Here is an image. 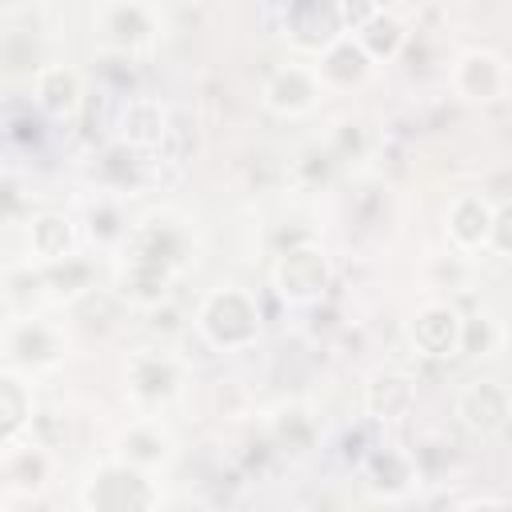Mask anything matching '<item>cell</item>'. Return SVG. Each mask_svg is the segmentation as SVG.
I'll return each mask as SVG.
<instances>
[{
  "label": "cell",
  "mask_w": 512,
  "mask_h": 512,
  "mask_svg": "<svg viewBox=\"0 0 512 512\" xmlns=\"http://www.w3.org/2000/svg\"><path fill=\"white\" fill-rule=\"evenodd\" d=\"M40 284H44V300L72 308L80 296H88L96 288V268H92V260H84V256L72 252L64 260L40 264Z\"/></svg>",
  "instance_id": "obj_23"
},
{
  "label": "cell",
  "mask_w": 512,
  "mask_h": 512,
  "mask_svg": "<svg viewBox=\"0 0 512 512\" xmlns=\"http://www.w3.org/2000/svg\"><path fill=\"white\" fill-rule=\"evenodd\" d=\"M316 72H320V80H324L328 92H332V88L344 92V88H356V84L368 80L372 56L356 44V36H344V40H336L328 52L316 56Z\"/></svg>",
  "instance_id": "obj_24"
},
{
  "label": "cell",
  "mask_w": 512,
  "mask_h": 512,
  "mask_svg": "<svg viewBox=\"0 0 512 512\" xmlns=\"http://www.w3.org/2000/svg\"><path fill=\"white\" fill-rule=\"evenodd\" d=\"M68 356V336L60 324L40 320L32 312H16L4 324V368H16L24 376L52 372Z\"/></svg>",
  "instance_id": "obj_4"
},
{
  "label": "cell",
  "mask_w": 512,
  "mask_h": 512,
  "mask_svg": "<svg viewBox=\"0 0 512 512\" xmlns=\"http://www.w3.org/2000/svg\"><path fill=\"white\" fill-rule=\"evenodd\" d=\"M504 344V328L492 312H472L464 316V336H460V356H472V360H488L496 356Z\"/></svg>",
  "instance_id": "obj_28"
},
{
  "label": "cell",
  "mask_w": 512,
  "mask_h": 512,
  "mask_svg": "<svg viewBox=\"0 0 512 512\" xmlns=\"http://www.w3.org/2000/svg\"><path fill=\"white\" fill-rule=\"evenodd\" d=\"M188 160H192V128H188V116L172 112L168 136H164V144L156 148V164H164V168L180 172V168H184Z\"/></svg>",
  "instance_id": "obj_30"
},
{
  "label": "cell",
  "mask_w": 512,
  "mask_h": 512,
  "mask_svg": "<svg viewBox=\"0 0 512 512\" xmlns=\"http://www.w3.org/2000/svg\"><path fill=\"white\" fill-rule=\"evenodd\" d=\"M324 96H328V88H324L320 72L308 68V64H296V60L272 68L268 80H264V88H260L264 112H272L280 120H300V116L316 112Z\"/></svg>",
  "instance_id": "obj_8"
},
{
  "label": "cell",
  "mask_w": 512,
  "mask_h": 512,
  "mask_svg": "<svg viewBox=\"0 0 512 512\" xmlns=\"http://www.w3.org/2000/svg\"><path fill=\"white\" fill-rule=\"evenodd\" d=\"M140 156H144V152H136V148H128V144L116 140V144L104 152V160H100V176H104V184L128 192V188L140 180V172H144V160H140Z\"/></svg>",
  "instance_id": "obj_29"
},
{
  "label": "cell",
  "mask_w": 512,
  "mask_h": 512,
  "mask_svg": "<svg viewBox=\"0 0 512 512\" xmlns=\"http://www.w3.org/2000/svg\"><path fill=\"white\" fill-rule=\"evenodd\" d=\"M84 80L72 64L64 60H48L36 76H32V104L40 108L44 120L52 124H72L84 112Z\"/></svg>",
  "instance_id": "obj_14"
},
{
  "label": "cell",
  "mask_w": 512,
  "mask_h": 512,
  "mask_svg": "<svg viewBox=\"0 0 512 512\" xmlns=\"http://www.w3.org/2000/svg\"><path fill=\"white\" fill-rule=\"evenodd\" d=\"M24 244H28V260L32 264H52L76 252L80 244V228L68 212L56 208H40L24 220Z\"/></svg>",
  "instance_id": "obj_17"
},
{
  "label": "cell",
  "mask_w": 512,
  "mask_h": 512,
  "mask_svg": "<svg viewBox=\"0 0 512 512\" xmlns=\"http://www.w3.org/2000/svg\"><path fill=\"white\" fill-rule=\"evenodd\" d=\"M352 36H356V44L372 56V64L396 60V56L404 52V44H408V28H404V20L392 16V12H384V8H380L364 28H356Z\"/></svg>",
  "instance_id": "obj_26"
},
{
  "label": "cell",
  "mask_w": 512,
  "mask_h": 512,
  "mask_svg": "<svg viewBox=\"0 0 512 512\" xmlns=\"http://www.w3.org/2000/svg\"><path fill=\"white\" fill-rule=\"evenodd\" d=\"M340 12H344V28H348V36H352L356 28H364V24L380 12V4H376V0H340Z\"/></svg>",
  "instance_id": "obj_32"
},
{
  "label": "cell",
  "mask_w": 512,
  "mask_h": 512,
  "mask_svg": "<svg viewBox=\"0 0 512 512\" xmlns=\"http://www.w3.org/2000/svg\"><path fill=\"white\" fill-rule=\"evenodd\" d=\"M280 28H284V40L296 52H308V56H320L336 40L348 36L340 0H288Z\"/></svg>",
  "instance_id": "obj_6"
},
{
  "label": "cell",
  "mask_w": 512,
  "mask_h": 512,
  "mask_svg": "<svg viewBox=\"0 0 512 512\" xmlns=\"http://www.w3.org/2000/svg\"><path fill=\"white\" fill-rule=\"evenodd\" d=\"M4 480L16 492H40L44 480H48V452H44V444L32 440V444L4 448Z\"/></svg>",
  "instance_id": "obj_27"
},
{
  "label": "cell",
  "mask_w": 512,
  "mask_h": 512,
  "mask_svg": "<svg viewBox=\"0 0 512 512\" xmlns=\"http://www.w3.org/2000/svg\"><path fill=\"white\" fill-rule=\"evenodd\" d=\"M196 332L212 352H244L260 340L264 332V316L252 292L236 288V284H220L208 288L196 304Z\"/></svg>",
  "instance_id": "obj_1"
},
{
  "label": "cell",
  "mask_w": 512,
  "mask_h": 512,
  "mask_svg": "<svg viewBox=\"0 0 512 512\" xmlns=\"http://www.w3.org/2000/svg\"><path fill=\"white\" fill-rule=\"evenodd\" d=\"M360 404H364V416L372 424H392V420H404L416 404V384L408 372L400 368H376L368 380H364V392H360Z\"/></svg>",
  "instance_id": "obj_18"
},
{
  "label": "cell",
  "mask_w": 512,
  "mask_h": 512,
  "mask_svg": "<svg viewBox=\"0 0 512 512\" xmlns=\"http://www.w3.org/2000/svg\"><path fill=\"white\" fill-rule=\"evenodd\" d=\"M0 60H4L8 80H32L48 64L40 28H20L16 20H8V28L0 36Z\"/></svg>",
  "instance_id": "obj_25"
},
{
  "label": "cell",
  "mask_w": 512,
  "mask_h": 512,
  "mask_svg": "<svg viewBox=\"0 0 512 512\" xmlns=\"http://www.w3.org/2000/svg\"><path fill=\"white\" fill-rule=\"evenodd\" d=\"M36 424V392H32V376L4 368L0 372V444L16 448L32 436Z\"/></svg>",
  "instance_id": "obj_19"
},
{
  "label": "cell",
  "mask_w": 512,
  "mask_h": 512,
  "mask_svg": "<svg viewBox=\"0 0 512 512\" xmlns=\"http://www.w3.org/2000/svg\"><path fill=\"white\" fill-rule=\"evenodd\" d=\"M492 200H484L480 192H464L448 204V216H444V232H448V244L456 252H484L488 248V236H492Z\"/></svg>",
  "instance_id": "obj_20"
},
{
  "label": "cell",
  "mask_w": 512,
  "mask_h": 512,
  "mask_svg": "<svg viewBox=\"0 0 512 512\" xmlns=\"http://www.w3.org/2000/svg\"><path fill=\"white\" fill-rule=\"evenodd\" d=\"M264 432H268V440H272L276 452H284V456H304V452H312V444H316V416H312L304 404L284 400V404H276V408L268 412Z\"/></svg>",
  "instance_id": "obj_22"
},
{
  "label": "cell",
  "mask_w": 512,
  "mask_h": 512,
  "mask_svg": "<svg viewBox=\"0 0 512 512\" xmlns=\"http://www.w3.org/2000/svg\"><path fill=\"white\" fill-rule=\"evenodd\" d=\"M464 336V312L448 300H428L408 320V344L420 360H456Z\"/></svg>",
  "instance_id": "obj_9"
},
{
  "label": "cell",
  "mask_w": 512,
  "mask_h": 512,
  "mask_svg": "<svg viewBox=\"0 0 512 512\" xmlns=\"http://www.w3.org/2000/svg\"><path fill=\"white\" fill-rule=\"evenodd\" d=\"M332 276H336L332 272V256L312 236L288 240L272 256V268H268V284L280 296V304H288V308H312V304H320L328 296V288H332Z\"/></svg>",
  "instance_id": "obj_2"
},
{
  "label": "cell",
  "mask_w": 512,
  "mask_h": 512,
  "mask_svg": "<svg viewBox=\"0 0 512 512\" xmlns=\"http://www.w3.org/2000/svg\"><path fill=\"white\" fill-rule=\"evenodd\" d=\"M124 388L144 412H160L184 392V368L168 352H136L124 368Z\"/></svg>",
  "instance_id": "obj_10"
},
{
  "label": "cell",
  "mask_w": 512,
  "mask_h": 512,
  "mask_svg": "<svg viewBox=\"0 0 512 512\" xmlns=\"http://www.w3.org/2000/svg\"><path fill=\"white\" fill-rule=\"evenodd\" d=\"M192 252H196V240H192L188 224L168 216V212H156V216H144V220L128 224L124 240L116 244V256L152 260V264H164L172 272H184Z\"/></svg>",
  "instance_id": "obj_5"
},
{
  "label": "cell",
  "mask_w": 512,
  "mask_h": 512,
  "mask_svg": "<svg viewBox=\"0 0 512 512\" xmlns=\"http://www.w3.org/2000/svg\"><path fill=\"white\" fill-rule=\"evenodd\" d=\"M488 248L496 256H512V200H500L492 208V236H488Z\"/></svg>",
  "instance_id": "obj_31"
},
{
  "label": "cell",
  "mask_w": 512,
  "mask_h": 512,
  "mask_svg": "<svg viewBox=\"0 0 512 512\" xmlns=\"http://www.w3.org/2000/svg\"><path fill=\"white\" fill-rule=\"evenodd\" d=\"M448 80H452V92L460 100H468V104H492V100H500L508 92V64L492 48H468V52L456 56Z\"/></svg>",
  "instance_id": "obj_13"
},
{
  "label": "cell",
  "mask_w": 512,
  "mask_h": 512,
  "mask_svg": "<svg viewBox=\"0 0 512 512\" xmlns=\"http://www.w3.org/2000/svg\"><path fill=\"white\" fill-rule=\"evenodd\" d=\"M360 480L372 496H384V500H400L412 484H416V464L400 452V448H388V444H372L364 456H360Z\"/></svg>",
  "instance_id": "obj_21"
},
{
  "label": "cell",
  "mask_w": 512,
  "mask_h": 512,
  "mask_svg": "<svg viewBox=\"0 0 512 512\" xmlns=\"http://www.w3.org/2000/svg\"><path fill=\"white\" fill-rule=\"evenodd\" d=\"M76 504L84 512H148L160 504V488H156L152 472L112 456L84 472V480L76 488Z\"/></svg>",
  "instance_id": "obj_3"
},
{
  "label": "cell",
  "mask_w": 512,
  "mask_h": 512,
  "mask_svg": "<svg viewBox=\"0 0 512 512\" xmlns=\"http://www.w3.org/2000/svg\"><path fill=\"white\" fill-rule=\"evenodd\" d=\"M116 456L136 464V468H144V472H160V468H168L176 460V436L160 416H140L120 432Z\"/></svg>",
  "instance_id": "obj_15"
},
{
  "label": "cell",
  "mask_w": 512,
  "mask_h": 512,
  "mask_svg": "<svg viewBox=\"0 0 512 512\" xmlns=\"http://www.w3.org/2000/svg\"><path fill=\"white\" fill-rule=\"evenodd\" d=\"M168 124H172V112L156 100V96H132L120 104L116 112V140L136 148V152H156L168 136Z\"/></svg>",
  "instance_id": "obj_16"
},
{
  "label": "cell",
  "mask_w": 512,
  "mask_h": 512,
  "mask_svg": "<svg viewBox=\"0 0 512 512\" xmlns=\"http://www.w3.org/2000/svg\"><path fill=\"white\" fill-rule=\"evenodd\" d=\"M180 272L152 264V260H132V256H116V272H112V292L120 296L124 308H140V312H156L160 304L172 300Z\"/></svg>",
  "instance_id": "obj_12"
},
{
  "label": "cell",
  "mask_w": 512,
  "mask_h": 512,
  "mask_svg": "<svg viewBox=\"0 0 512 512\" xmlns=\"http://www.w3.org/2000/svg\"><path fill=\"white\" fill-rule=\"evenodd\" d=\"M452 416H456V424H460L468 436L492 440V436H500V432L508 428V420H512V392H508L500 380L476 376V380H468V384L456 392Z\"/></svg>",
  "instance_id": "obj_7"
},
{
  "label": "cell",
  "mask_w": 512,
  "mask_h": 512,
  "mask_svg": "<svg viewBox=\"0 0 512 512\" xmlns=\"http://www.w3.org/2000/svg\"><path fill=\"white\" fill-rule=\"evenodd\" d=\"M96 32L104 40V48L120 52V56H136L148 52L156 44V12L144 0H104L100 16H96Z\"/></svg>",
  "instance_id": "obj_11"
}]
</instances>
